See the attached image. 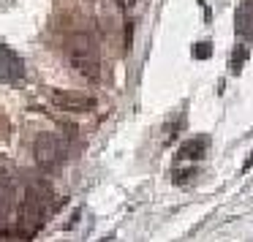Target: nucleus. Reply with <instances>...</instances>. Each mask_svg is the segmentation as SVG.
<instances>
[{
    "instance_id": "nucleus-9",
    "label": "nucleus",
    "mask_w": 253,
    "mask_h": 242,
    "mask_svg": "<svg viewBox=\"0 0 253 242\" xmlns=\"http://www.w3.org/2000/svg\"><path fill=\"white\" fill-rule=\"evenodd\" d=\"M245 63H248V49H245V44H237L234 52H231V71L240 74Z\"/></svg>"
},
{
    "instance_id": "nucleus-3",
    "label": "nucleus",
    "mask_w": 253,
    "mask_h": 242,
    "mask_svg": "<svg viewBox=\"0 0 253 242\" xmlns=\"http://www.w3.org/2000/svg\"><path fill=\"white\" fill-rule=\"evenodd\" d=\"M33 155H36V163L44 171H55L66 161V142L55 133H41L33 144Z\"/></svg>"
},
{
    "instance_id": "nucleus-1",
    "label": "nucleus",
    "mask_w": 253,
    "mask_h": 242,
    "mask_svg": "<svg viewBox=\"0 0 253 242\" xmlns=\"http://www.w3.org/2000/svg\"><path fill=\"white\" fill-rule=\"evenodd\" d=\"M49 199H52V188L44 180H33L28 185L22 207H19V220H17V231L22 240H30L44 226L46 212H49Z\"/></svg>"
},
{
    "instance_id": "nucleus-7",
    "label": "nucleus",
    "mask_w": 253,
    "mask_h": 242,
    "mask_svg": "<svg viewBox=\"0 0 253 242\" xmlns=\"http://www.w3.org/2000/svg\"><path fill=\"white\" fill-rule=\"evenodd\" d=\"M237 36H242V39H253V0H242L240 8H237Z\"/></svg>"
},
{
    "instance_id": "nucleus-2",
    "label": "nucleus",
    "mask_w": 253,
    "mask_h": 242,
    "mask_svg": "<svg viewBox=\"0 0 253 242\" xmlns=\"http://www.w3.org/2000/svg\"><path fill=\"white\" fill-rule=\"evenodd\" d=\"M66 55H68V63H71L84 79L93 82V79L101 77V55H98V46H95L93 36L71 33L66 39Z\"/></svg>"
},
{
    "instance_id": "nucleus-5",
    "label": "nucleus",
    "mask_w": 253,
    "mask_h": 242,
    "mask_svg": "<svg viewBox=\"0 0 253 242\" xmlns=\"http://www.w3.org/2000/svg\"><path fill=\"white\" fill-rule=\"evenodd\" d=\"M0 79L8 84H17L25 79V63L11 46L0 44Z\"/></svg>"
},
{
    "instance_id": "nucleus-4",
    "label": "nucleus",
    "mask_w": 253,
    "mask_h": 242,
    "mask_svg": "<svg viewBox=\"0 0 253 242\" xmlns=\"http://www.w3.org/2000/svg\"><path fill=\"white\" fill-rule=\"evenodd\" d=\"M14 209H17V180L11 171L0 169V231L8 226Z\"/></svg>"
},
{
    "instance_id": "nucleus-6",
    "label": "nucleus",
    "mask_w": 253,
    "mask_h": 242,
    "mask_svg": "<svg viewBox=\"0 0 253 242\" xmlns=\"http://www.w3.org/2000/svg\"><path fill=\"white\" fill-rule=\"evenodd\" d=\"M52 101H55L60 109H68V112H90L95 106L93 95L74 93V90H55V93H52Z\"/></svg>"
},
{
    "instance_id": "nucleus-8",
    "label": "nucleus",
    "mask_w": 253,
    "mask_h": 242,
    "mask_svg": "<svg viewBox=\"0 0 253 242\" xmlns=\"http://www.w3.org/2000/svg\"><path fill=\"white\" fill-rule=\"evenodd\" d=\"M207 147H210L207 136H193V139H188V142H182V147L177 150V158L180 161H199V158H204Z\"/></svg>"
},
{
    "instance_id": "nucleus-10",
    "label": "nucleus",
    "mask_w": 253,
    "mask_h": 242,
    "mask_svg": "<svg viewBox=\"0 0 253 242\" xmlns=\"http://www.w3.org/2000/svg\"><path fill=\"white\" fill-rule=\"evenodd\" d=\"M212 55V44H210V41H204V44H196L193 46V57H196V60H202V57H210Z\"/></svg>"
}]
</instances>
